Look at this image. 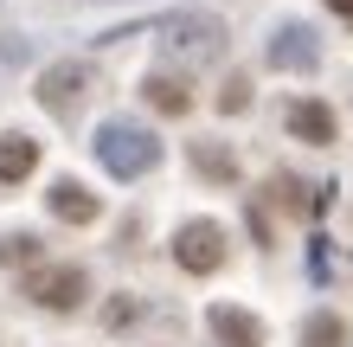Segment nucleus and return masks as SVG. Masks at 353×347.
I'll use <instances>...</instances> for the list:
<instances>
[{"label":"nucleus","mask_w":353,"mask_h":347,"mask_svg":"<svg viewBox=\"0 0 353 347\" xmlns=\"http://www.w3.org/2000/svg\"><path fill=\"white\" fill-rule=\"evenodd\" d=\"M97 161H103V174H116V180H141V174H154L161 168V141H154V129H141V122H122V116H110L97 129Z\"/></svg>","instance_id":"1"},{"label":"nucleus","mask_w":353,"mask_h":347,"mask_svg":"<svg viewBox=\"0 0 353 347\" xmlns=\"http://www.w3.org/2000/svg\"><path fill=\"white\" fill-rule=\"evenodd\" d=\"M26 296L39 302V309H52V315H71V309H84L90 277L77 270V264H39V270L26 277Z\"/></svg>","instance_id":"2"},{"label":"nucleus","mask_w":353,"mask_h":347,"mask_svg":"<svg viewBox=\"0 0 353 347\" xmlns=\"http://www.w3.org/2000/svg\"><path fill=\"white\" fill-rule=\"evenodd\" d=\"M174 264L193 277H212L225 264V226H212V219H186V226L174 232Z\"/></svg>","instance_id":"3"},{"label":"nucleus","mask_w":353,"mask_h":347,"mask_svg":"<svg viewBox=\"0 0 353 347\" xmlns=\"http://www.w3.org/2000/svg\"><path fill=\"white\" fill-rule=\"evenodd\" d=\"M263 58H270V71H315V65H321V39H315V26L289 19V26L270 32Z\"/></svg>","instance_id":"4"},{"label":"nucleus","mask_w":353,"mask_h":347,"mask_svg":"<svg viewBox=\"0 0 353 347\" xmlns=\"http://www.w3.org/2000/svg\"><path fill=\"white\" fill-rule=\"evenodd\" d=\"M161 39H168L174 52H186V58H212L225 46V26L212 13H174V19H161Z\"/></svg>","instance_id":"5"},{"label":"nucleus","mask_w":353,"mask_h":347,"mask_svg":"<svg viewBox=\"0 0 353 347\" xmlns=\"http://www.w3.org/2000/svg\"><path fill=\"white\" fill-rule=\"evenodd\" d=\"M84 90H90V65H52L46 77H39V103H46L52 116H77V103H84Z\"/></svg>","instance_id":"6"},{"label":"nucleus","mask_w":353,"mask_h":347,"mask_svg":"<svg viewBox=\"0 0 353 347\" xmlns=\"http://www.w3.org/2000/svg\"><path fill=\"white\" fill-rule=\"evenodd\" d=\"M205 321H212L219 347H263V321H257L251 309H238V302H212Z\"/></svg>","instance_id":"7"},{"label":"nucleus","mask_w":353,"mask_h":347,"mask_svg":"<svg viewBox=\"0 0 353 347\" xmlns=\"http://www.w3.org/2000/svg\"><path fill=\"white\" fill-rule=\"evenodd\" d=\"M283 122H289L296 141H308V148H327V141H334V110L315 103V97H296V103L283 110Z\"/></svg>","instance_id":"8"},{"label":"nucleus","mask_w":353,"mask_h":347,"mask_svg":"<svg viewBox=\"0 0 353 347\" xmlns=\"http://www.w3.org/2000/svg\"><path fill=\"white\" fill-rule=\"evenodd\" d=\"M46 206L65 219V226H90V219L103 212L97 206V193L84 187V180H52V193H46Z\"/></svg>","instance_id":"9"},{"label":"nucleus","mask_w":353,"mask_h":347,"mask_svg":"<svg viewBox=\"0 0 353 347\" xmlns=\"http://www.w3.org/2000/svg\"><path fill=\"white\" fill-rule=\"evenodd\" d=\"M39 168V141L32 135H0V187H19V180H26Z\"/></svg>","instance_id":"10"},{"label":"nucleus","mask_w":353,"mask_h":347,"mask_svg":"<svg viewBox=\"0 0 353 347\" xmlns=\"http://www.w3.org/2000/svg\"><path fill=\"white\" fill-rule=\"evenodd\" d=\"M141 97H148L161 116H186V110H193L186 84H180V77H168V71H148V77H141Z\"/></svg>","instance_id":"11"},{"label":"nucleus","mask_w":353,"mask_h":347,"mask_svg":"<svg viewBox=\"0 0 353 347\" xmlns=\"http://www.w3.org/2000/svg\"><path fill=\"white\" fill-rule=\"evenodd\" d=\"M193 168L205 180H238V155L232 148H212V141H193Z\"/></svg>","instance_id":"12"},{"label":"nucleus","mask_w":353,"mask_h":347,"mask_svg":"<svg viewBox=\"0 0 353 347\" xmlns=\"http://www.w3.org/2000/svg\"><path fill=\"white\" fill-rule=\"evenodd\" d=\"M302 347H347V321L341 315H308L302 321Z\"/></svg>","instance_id":"13"},{"label":"nucleus","mask_w":353,"mask_h":347,"mask_svg":"<svg viewBox=\"0 0 353 347\" xmlns=\"http://www.w3.org/2000/svg\"><path fill=\"white\" fill-rule=\"evenodd\" d=\"M244 110H251V77L232 71V77H225V90H219V116H244Z\"/></svg>","instance_id":"14"},{"label":"nucleus","mask_w":353,"mask_h":347,"mask_svg":"<svg viewBox=\"0 0 353 347\" xmlns=\"http://www.w3.org/2000/svg\"><path fill=\"white\" fill-rule=\"evenodd\" d=\"M0 264H7V270H19V264H39V238H32V232H13L7 244H0Z\"/></svg>","instance_id":"15"},{"label":"nucleus","mask_w":353,"mask_h":347,"mask_svg":"<svg viewBox=\"0 0 353 347\" xmlns=\"http://www.w3.org/2000/svg\"><path fill=\"white\" fill-rule=\"evenodd\" d=\"M135 315H141L135 302H129V296H116V302H110V315H103V321H110V328H122V321H135Z\"/></svg>","instance_id":"16"},{"label":"nucleus","mask_w":353,"mask_h":347,"mask_svg":"<svg viewBox=\"0 0 353 347\" xmlns=\"http://www.w3.org/2000/svg\"><path fill=\"white\" fill-rule=\"evenodd\" d=\"M327 7H334V13H341V19H353V0H327Z\"/></svg>","instance_id":"17"}]
</instances>
